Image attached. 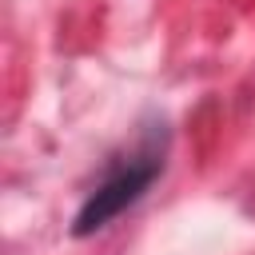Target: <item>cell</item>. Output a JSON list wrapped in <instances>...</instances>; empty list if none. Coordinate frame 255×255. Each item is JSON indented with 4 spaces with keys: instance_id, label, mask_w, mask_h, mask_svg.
Returning <instances> with one entry per match:
<instances>
[{
    "instance_id": "6da1fadb",
    "label": "cell",
    "mask_w": 255,
    "mask_h": 255,
    "mask_svg": "<svg viewBox=\"0 0 255 255\" xmlns=\"http://www.w3.org/2000/svg\"><path fill=\"white\" fill-rule=\"evenodd\" d=\"M167 147H171V128H167L163 116H151L147 124H139L135 139L104 163L100 179L84 195V203L72 219V235L104 231L112 219H120L128 207H135L151 191V183L163 175Z\"/></svg>"
}]
</instances>
